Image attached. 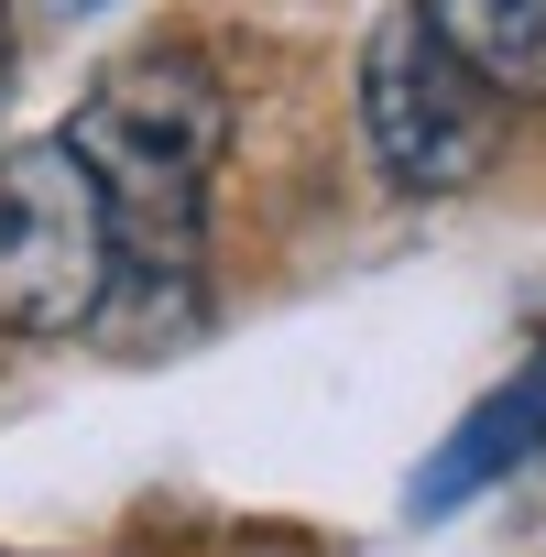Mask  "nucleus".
Listing matches in <instances>:
<instances>
[{
    "mask_svg": "<svg viewBox=\"0 0 546 557\" xmlns=\"http://www.w3.org/2000/svg\"><path fill=\"white\" fill-rule=\"evenodd\" d=\"M77 164L99 175L110 219H121V296H186L197 273V219H208V175H219V143H229V99L197 55L153 45V55H121L77 121H66ZM110 296V307H121Z\"/></svg>",
    "mask_w": 546,
    "mask_h": 557,
    "instance_id": "f257e3e1",
    "label": "nucleus"
},
{
    "mask_svg": "<svg viewBox=\"0 0 546 557\" xmlns=\"http://www.w3.org/2000/svg\"><path fill=\"white\" fill-rule=\"evenodd\" d=\"M121 296V219L77 143L0 153V339H77Z\"/></svg>",
    "mask_w": 546,
    "mask_h": 557,
    "instance_id": "f03ea898",
    "label": "nucleus"
},
{
    "mask_svg": "<svg viewBox=\"0 0 546 557\" xmlns=\"http://www.w3.org/2000/svg\"><path fill=\"white\" fill-rule=\"evenodd\" d=\"M492 99H502V88H481V77L426 34L415 0L372 23V45H361V143H372L383 186H405V197L470 186V175L492 164V143H502V110H492Z\"/></svg>",
    "mask_w": 546,
    "mask_h": 557,
    "instance_id": "7ed1b4c3",
    "label": "nucleus"
},
{
    "mask_svg": "<svg viewBox=\"0 0 546 557\" xmlns=\"http://www.w3.org/2000/svg\"><path fill=\"white\" fill-rule=\"evenodd\" d=\"M535 437H546V361H535V372H513V383H502V394H492V405H481V416H470V426H459V437L426 459L415 513H459V503H470L481 481H502V470H513Z\"/></svg>",
    "mask_w": 546,
    "mask_h": 557,
    "instance_id": "20e7f679",
    "label": "nucleus"
},
{
    "mask_svg": "<svg viewBox=\"0 0 546 557\" xmlns=\"http://www.w3.org/2000/svg\"><path fill=\"white\" fill-rule=\"evenodd\" d=\"M415 12L481 88H535L546 77V0H415Z\"/></svg>",
    "mask_w": 546,
    "mask_h": 557,
    "instance_id": "39448f33",
    "label": "nucleus"
},
{
    "mask_svg": "<svg viewBox=\"0 0 546 557\" xmlns=\"http://www.w3.org/2000/svg\"><path fill=\"white\" fill-rule=\"evenodd\" d=\"M55 12H99V0H55Z\"/></svg>",
    "mask_w": 546,
    "mask_h": 557,
    "instance_id": "423d86ee",
    "label": "nucleus"
}]
</instances>
